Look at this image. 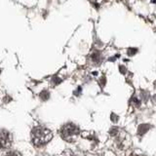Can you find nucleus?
Listing matches in <instances>:
<instances>
[{
    "label": "nucleus",
    "instance_id": "f03ea898",
    "mask_svg": "<svg viewBox=\"0 0 156 156\" xmlns=\"http://www.w3.org/2000/svg\"><path fill=\"white\" fill-rule=\"evenodd\" d=\"M61 133L63 140H66L67 141H72L74 140V137H76L77 135L79 134V129H78V127L75 126L74 124L70 123L63 127Z\"/></svg>",
    "mask_w": 156,
    "mask_h": 156
},
{
    "label": "nucleus",
    "instance_id": "9b49d317",
    "mask_svg": "<svg viewBox=\"0 0 156 156\" xmlns=\"http://www.w3.org/2000/svg\"><path fill=\"white\" fill-rule=\"evenodd\" d=\"M81 90H82V88H81V87L80 86H78L77 87V89L74 91V95H76V96H78V95H79L80 93H81Z\"/></svg>",
    "mask_w": 156,
    "mask_h": 156
},
{
    "label": "nucleus",
    "instance_id": "0eeeda50",
    "mask_svg": "<svg viewBox=\"0 0 156 156\" xmlns=\"http://www.w3.org/2000/svg\"><path fill=\"white\" fill-rule=\"evenodd\" d=\"M149 129V126L148 125H141V127L139 128V133L140 134H144V133Z\"/></svg>",
    "mask_w": 156,
    "mask_h": 156
},
{
    "label": "nucleus",
    "instance_id": "20e7f679",
    "mask_svg": "<svg viewBox=\"0 0 156 156\" xmlns=\"http://www.w3.org/2000/svg\"><path fill=\"white\" fill-rule=\"evenodd\" d=\"M90 59H91L92 63H95V65H100L103 61V55H102V53H100V51L96 50V51L92 52Z\"/></svg>",
    "mask_w": 156,
    "mask_h": 156
},
{
    "label": "nucleus",
    "instance_id": "7ed1b4c3",
    "mask_svg": "<svg viewBox=\"0 0 156 156\" xmlns=\"http://www.w3.org/2000/svg\"><path fill=\"white\" fill-rule=\"evenodd\" d=\"M10 144L9 134L6 131H0V148H4Z\"/></svg>",
    "mask_w": 156,
    "mask_h": 156
},
{
    "label": "nucleus",
    "instance_id": "4468645a",
    "mask_svg": "<svg viewBox=\"0 0 156 156\" xmlns=\"http://www.w3.org/2000/svg\"><path fill=\"white\" fill-rule=\"evenodd\" d=\"M0 73H1V70H0Z\"/></svg>",
    "mask_w": 156,
    "mask_h": 156
},
{
    "label": "nucleus",
    "instance_id": "ddd939ff",
    "mask_svg": "<svg viewBox=\"0 0 156 156\" xmlns=\"http://www.w3.org/2000/svg\"><path fill=\"white\" fill-rule=\"evenodd\" d=\"M131 156H140V155H131Z\"/></svg>",
    "mask_w": 156,
    "mask_h": 156
},
{
    "label": "nucleus",
    "instance_id": "1a4fd4ad",
    "mask_svg": "<svg viewBox=\"0 0 156 156\" xmlns=\"http://www.w3.org/2000/svg\"><path fill=\"white\" fill-rule=\"evenodd\" d=\"M105 82H107V78H105L104 76H102V78L100 79V84L102 85V86H104Z\"/></svg>",
    "mask_w": 156,
    "mask_h": 156
},
{
    "label": "nucleus",
    "instance_id": "9d476101",
    "mask_svg": "<svg viewBox=\"0 0 156 156\" xmlns=\"http://www.w3.org/2000/svg\"><path fill=\"white\" fill-rule=\"evenodd\" d=\"M136 51H137V49H129V50H128V55H129V56L135 55L136 54Z\"/></svg>",
    "mask_w": 156,
    "mask_h": 156
},
{
    "label": "nucleus",
    "instance_id": "39448f33",
    "mask_svg": "<svg viewBox=\"0 0 156 156\" xmlns=\"http://www.w3.org/2000/svg\"><path fill=\"white\" fill-rule=\"evenodd\" d=\"M63 78H61L59 75H53L51 77V79H50V82H51V84L53 86H58L59 84L63 83Z\"/></svg>",
    "mask_w": 156,
    "mask_h": 156
},
{
    "label": "nucleus",
    "instance_id": "f8f14e48",
    "mask_svg": "<svg viewBox=\"0 0 156 156\" xmlns=\"http://www.w3.org/2000/svg\"><path fill=\"white\" fill-rule=\"evenodd\" d=\"M119 70H120L121 73H125L126 72V68L124 67L123 66H119Z\"/></svg>",
    "mask_w": 156,
    "mask_h": 156
},
{
    "label": "nucleus",
    "instance_id": "f257e3e1",
    "mask_svg": "<svg viewBox=\"0 0 156 156\" xmlns=\"http://www.w3.org/2000/svg\"><path fill=\"white\" fill-rule=\"evenodd\" d=\"M53 137L52 132L44 127H35L31 132V140L36 146L44 145L49 143Z\"/></svg>",
    "mask_w": 156,
    "mask_h": 156
},
{
    "label": "nucleus",
    "instance_id": "423d86ee",
    "mask_svg": "<svg viewBox=\"0 0 156 156\" xmlns=\"http://www.w3.org/2000/svg\"><path fill=\"white\" fill-rule=\"evenodd\" d=\"M50 96H51V94H50V92L48 90H43L39 94V98H40L41 100H43V102H46V100H48L50 99Z\"/></svg>",
    "mask_w": 156,
    "mask_h": 156
},
{
    "label": "nucleus",
    "instance_id": "6e6552de",
    "mask_svg": "<svg viewBox=\"0 0 156 156\" xmlns=\"http://www.w3.org/2000/svg\"><path fill=\"white\" fill-rule=\"evenodd\" d=\"M6 156H22L20 153L16 152V151H11V152H8Z\"/></svg>",
    "mask_w": 156,
    "mask_h": 156
}]
</instances>
